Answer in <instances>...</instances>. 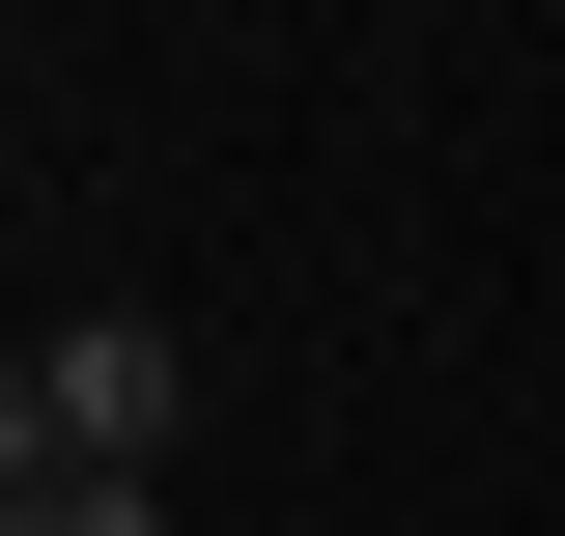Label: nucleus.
<instances>
[{
  "label": "nucleus",
  "mask_w": 565,
  "mask_h": 536,
  "mask_svg": "<svg viewBox=\"0 0 565 536\" xmlns=\"http://www.w3.org/2000/svg\"><path fill=\"white\" fill-rule=\"evenodd\" d=\"M170 424H199L170 311H29V367H0V480H170Z\"/></svg>",
  "instance_id": "nucleus-1"
},
{
  "label": "nucleus",
  "mask_w": 565,
  "mask_h": 536,
  "mask_svg": "<svg viewBox=\"0 0 565 536\" xmlns=\"http://www.w3.org/2000/svg\"><path fill=\"white\" fill-rule=\"evenodd\" d=\"M0 536H170V480H0Z\"/></svg>",
  "instance_id": "nucleus-2"
}]
</instances>
